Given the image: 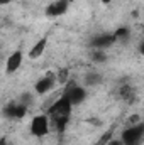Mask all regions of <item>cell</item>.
<instances>
[{"instance_id": "1", "label": "cell", "mask_w": 144, "mask_h": 145, "mask_svg": "<svg viewBox=\"0 0 144 145\" xmlns=\"http://www.w3.org/2000/svg\"><path fill=\"white\" fill-rule=\"evenodd\" d=\"M144 137V123H134V125H129L127 128H124L122 135H120V140L124 145H141Z\"/></svg>"}, {"instance_id": "2", "label": "cell", "mask_w": 144, "mask_h": 145, "mask_svg": "<svg viewBox=\"0 0 144 145\" xmlns=\"http://www.w3.org/2000/svg\"><path fill=\"white\" fill-rule=\"evenodd\" d=\"M71 110H73V105L68 98L66 93H63V96H59L51 106L48 110V115H49V120L53 118H59V116H70L71 115Z\"/></svg>"}, {"instance_id": "3", "label": "cell", "mask_w": 144, "mask_h": 145, "mask_svg": "<svg viewBox=\"0 0 144 145\" xmlns=\"http://www.w3.org/2000/svg\"><path fill=\"white\" fill-rule=\"evenodd\" d=\"M51 130V123H49V118L48 115H36L31 121V133L37 137V138H42L49 133Z\"/></svg>"}, {"instance_id": "4", "label": "cell", "mask_w": 144, "mask_h": 145, "mask_svg": "<svg viewBox=\"0 0 144 145\" xmlns=\"http://www.w3.org/2000/svg\"><path fill=\"white\" fill-rule=\"evenodd\" d=\"M58 83H56V76H54V72L48 71L42 78H39L36 81V84H34V91H36L37 95H46V93H49V91H53V88L56 86Z\"/></svg>"}, {"instance_id": "5", "label": "cell", "mask_w": 144, "mask_h": 145, "mask_svg": "<svg viewBox=\"0 0 144 145\" xmlns=\"http://www.w3.org/2000/svg\"><path fill=\"white\" fill-rule=\"evenodd\" d=\"M70 3H71V0H56V2H53V3H49V5L46 7L44 14H46L49 19H53V17H61V15H65V14L68 12Z\"/></svg>"}, {"instance_id": "6", "label": "cell", "mask_w": 144, "mask_h": 145, "mask_svg": "<svg viewBox=\"0 0 144 145\" xmlns=\"http://www.w3.org/2000/svg\"><path fill=\"white\" fill-rule=\"evenodd\" d=\"M71 101V105H81L85 100H87V89L83 86H78V84H73V83H68V88L65 91Z\"/></svg>"}, {"instance_id": "7", "label": "cell", "mask_w": 144, "mask_h": 145, "mask_svg": "<svg viewBox=\"0 0 144 145\" xmlns=\"http://www.w3.org/2000/svg\"><path fill=\"white\" fill-rule=\"evenodd\" d=\"M27 108H29V106H26V105L20 103V101H12V103H9V105L3 108V115L9 116V118L19 120V118H24V116H26Z\"/></svg>"}, {"instance_id": "8", "label": "cell", "mask_w": 144, "mask_h": 145, "mask_svg": "<svg viewBox=\"0 0 144 145\" xmlns=\"http://www.w3.org/2000/svg\"><path fill=\"white\" fill-rule=\"evenodd\" d=\"M22 59H24L22 51H20V49L14 51V52L9 56L7 63H5V72H7V74H14V72L22 66Z\"/></svg>"}, {"instance_id": "9", "label": "cell", "mask_w": 144, "mask_h": 145, "mask_svg": "<svg viewBox=\"0 0 144 145\" xmlns=\"http://www.w3.org/2000/svg\"><path fill=\"white\" fill-rule=\"evenodd\" d=\"M114 44H115L114 34H100V36H97V37L92 39L93 49H100V51H104L105 47H110V46H114Z\"/></svg>"}, {"instance_id": "10", "label": "cell", "mask_w": 144, "mask_h": 145, "mask_svg": "<svg viewBox=\"0 0 144 145\" xmlns=\"http://www.w3.org/2000/svg\"><path fill=\"white\" fill-rule=\"evenodd\" d=\"M48 42H49V37H48V36H42L36 42V44L31 47V51H29V57H31V59H37V57H41V56L44 54V51H46Z\"/></svg>"}, {"instance_id": "11", "label": "cell", "mask_w": 144, "mask_h": 145, "mask_svg": "<svg viewBox=\"0 0 144 145\" xmlns=\"http://www.w3.org/2000/svg\"><path fill=\"white\" fill-rule=\"evenodd\" d=\"M68 121H70V116H59V118H53V120H49V123H53V127L56 128V132H65Z\"/></svg>"}, {"instance_id": "12", "label": "cell", "mask_w": 144, "mask_h": 145, "mask_svg": "<svg viewBox=\"0 0 144 145\" xmlns=\"http://www.w3.org/2000/svg\"><path fill=\"white\" fill-rule=\"evenodd\" d=\"M100 81H102V76L97 74V72H90V74H87V78H85L87 86H97Z\"/></svg>"}, {"instance_id": "13", "label": "cell", "mask_w": 144, "mask_h": 145, "mask_svg": "<svg viewBox=\"0 0 144 145\" xmlns=\"http://www.w3.org/2000/svg\"><path fill=\"white\" fill-rule=\"evenodd\" d=\"M114 130H115V125H112L108 130H105V132H104V135H102V137H100V138H98L93 145H107V140L114 135Z\"/></svg>"}, {"instance_id": "14", "label": "cell", "mask_w": 144, "mask_h": 145, "mask_svg": "<svg viewBox=\"0 0 144 145\" xmlns=\"http://www.w3.org/2000/svg\"><path fill=\"white\" fill-rule=\"evenodd\" d=\"M54 76H56V83H59V84H65V83H68L70 71H68V69H59L58 72H54Z\"/></svg>"}, {"instance_id": "15", "label": "cell", "mask_w": 144, "mask_h": 145, "mask_svg": "<svg viewBox=\"0 0 144 145\" xmlns=\"http://www.w3.org/2000/svg\"><path fill=\"white\" fill-rule=\"evenodd\" d=\"M114 37H115V42H119V40H126V39L129 37V29H127V27H120V29H117V31L114 32Z\"/></svg>"}, {"instance_id": "16", "label": "cell", "mask_w": 144, "mask_h": 145, "mask_svg": "<svg viewBox=\"0 0 144 145\" xmlns=\"http://www.w3.org/2000/svg\"><path fill=\"white\" fill-rule=\"evenodd\" d=\"M105 59H107V56H105L104 51H100V49H95L93 51V61L95 63H104Z\"/></svg>"}, {"instance_id": "17", "label": "cell", "mask_w": 144, "mask_h": 145, "mask_svg": "<svg viewBox=\"0 0 144 145\" xmlns=\"http://www.w3.org/2000/svg\"><path fill=\"white\" fill-rule=\"evenodd\" d=\"M31 100H32V95H31V93H24V95L20 96V100H19V101H20V103H24L26 106H29V105H31Z\"/></svg>"}, {"instance_id": "18", "label": "cell", "mask_w": 144, "mask_h": 145, "mask_svg": "<svg viewBox=\"0 0 144 145\" xmlns=\"http://www.w3.org/2000/svg\"><path fill=\"white\" fill-rule=\"evenodd\" d=\"M107 145H124V144H122V140H120V138L117 140V138H114V135H112V137L107 140Z\"/></svg>"}, {"instance_id": "19", "label": "cell", "mask_w": 144, "mask_h": 145, "mask_svg": "<svg viewBox=\"0 0 144 145\" xmlns=\"http://www.w3.org/2000/svg\"><path fill=\"white\" fill-rule=\"evenodd\" d=\"M0 145H7V137H0Z\"/></svg>"}, {"instance_id": "20", "label": "cell", "mask_w": 144, "mask_h": 145, "mask_svg": "<svg viewBox=\"0 0 144 145\" xmlns=\"http://www.w3.org/2000/svg\"><path fill=\"white\" fill-rule=\"evenodd\" d=\"M12 0H0V5H9Z\"/></svg>"}, {"instance_id": "21", "label": "cell", "mask_w": 144, "mask_h": 145, "mask_svg": "<svg viewBox=\"0 0 144 145\" xmlns=\"http://www.w3.org/2000/svg\"><path fill=\"white\" fill-rule=\"evenodd\" d=\"M110 2H112V0H102V3H104V5H108Z\"/></svg>"}]
</instances>
